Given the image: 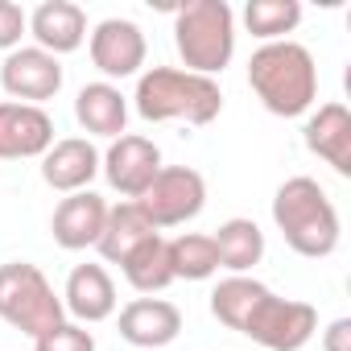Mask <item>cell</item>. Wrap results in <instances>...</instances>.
I'll return each instance as SVG.
<instances>
[{
  "instance_id": "cell-1",
  "label": "cell",
  "mask_w": 351,
  "mask_h": 351,
  "mask_svg": "<svg viewBox=\"0 0 351 351\" xmlns=\"http://www.w3.org/2000/svg\"><path fill=\"white\" fill-rule=\"evenodd\" d=\"M211 314L269 351H302L318 330V310L298 298H277L256 277H228L211 293Z\"/></svg>"
},
{
  "instance_id": "cell-2",
  "label": "cell",
  "mask_w": 351,
  "mask_h": 351,
  "mask_svg": "<svg viewBox=\"0 0 351 351\" xmlns=\"http://www.w3.org/2000/svg\"><path fill=\"white\" fill-rule=\"evenodd\" d=\"M248 87L256 91V99L265 104V112L293 120L302 112H310V104L318 99V66L314 54L302 42H265L252 58H248Z\"/></svg>"
},
{
  "instance_id": "cell-3",
  "label": "cell",
  "mask_w": 351,
  "mask_h": 351,
  "mask_svg": "<svg viewBox=\"0 0 351 351\" xmlns=\"http://www.w3.org/2000/svg\"><path fill=\"white\" fill-rule=\"evenodd\" d=\"M273 223L277 232L285 236V244L298 252V256H310V261H322L339 248V236H343V223H339V211L330 203V195L298 173V178H285L273 195Z\"/></svg>"
},
{
  "instance_id": "cell-4",
  "label": "cell",
  "mask_w": 351,
  "mask_h": 351,
  "mask_svg": "<svg viewBox=\"0 0 351 351\" xmlns=\"http://www.w3.org/2000/svg\"><path fill=\"white\" fill-rule=\"evenodd\" d=\"M136 116L149 124L161 120H186V124H211L223 112V91L207 75H191L178 66H149L136 79Z\"/></svg>"
},
{
  "instance_id": "cell-5",
  "label": "cell",
  "mask_w": 351,
  "mask_h": 351,
  "mask_svg": "<svg viewBox=\"0 0 351 351\" xmlns=\"http://www.w3.org/2000/svg\"><path fill=\"white\" fill-rule=\"evenodd\" d=\"M173 46L191 75H223L236 54V13L223 0H191L173 13Z\"/></svg>"
},
{
  "instance_id": "cell-6",
  "label": "cell",
  "mask_w": 351,
  "mask_h": 351,
  "mask_svg": "<svg viewBox=\"0 0 351 351\" xmlns=\"http://www.w3.org/2000/svg\"><path fill=\"white\" fill-rule=\"evenodd\" d=\"M0 318L13 330L38 339L46 330H54L58 322H66V310L38 265L9 261V265H0Z\"/></svg>"
},
{
  "instance_id": "cell-7",
  "label": "cell",
  "mask_w": 351,
  "mask_h": 351,
  "mask_svg": "<svg viewBox=\"0 0 351 351\" xmlns=\"http://www.w3.org/2000/svg\"><path fill=\"white\" fill-rule=\"evenodd\" d=\"M136 207L145 211V219L157 232L161 228H182L207 207V178L191 165H161L157 178L149 182V191L136 199Z\"/></svg>"
},
{
  "instance_id": "cell-8",
  "label": "cell",
  "mask_w": 351,
  "mask_h": 351,
  "mask_svg": "<svg viewBox=\"0 0 351 351\" xmlns=\"http://www.w3.org/2000/svg\"><path fill=\"white\" fill-rule=\"evenodd\" d=\"M0 87L13 95V104H34L42 108L62 91V62L38 46H17L9 50L5 66H0Z\"/></svg>"
},
{
  "instance_id": "cell-9",
  "label": "cell",
  "mask_w": 351,
  "mask_h": 351,
  "mask_svg": "<svg viewBox=\"0 0 351 351\" xmlns=\"http://www.w3.org/2000/svg\"><path fill=\"white\" fill-rule=\"evenodd\" d=\"M104 178L112 191H120L128 203H136L149 182L157 178V169H161V149L149 141V136H136V132H124L112 141V149L104 153Z\"/></svg>"
},
{
  "instance_id": "cell-10",
  "label": "cell",
  "mask_w": 351,
  "mask_h": 351,
  "mask_svg": "<svg viewBox=\"0 0 351 351\" xmlns=\"http://www.w3.org/2000/svg\"><path fill=\"white\" fill-rule=\"evenodd\" d=\"M87 50H91V62H95L108 79H128V75H136V71L145 66V54H149L141 25H136V21H124V17L99 21V25L91 29Z\"/></svg>"
},
{
  "instance_id": "cell-11",
  "label": "cell",
  "mask_w": 351,
  "mask_h": 351,
  "mask_svg": "<svg viewBox=\"0 0 351 351\" xmlns=\"http://www.w3.org/2000/svg\"><path fill=\"white\" fill-rule=\"evenodd\" d=\"M54 145V120L46 108L34 104H0V161H21V157H46Z\"/></svg>"
},
{
  "instance_id": "cell-12",
  "label": "cell",
  "mask_w": 351,
  "mask_h": 351,
  "mask_svg": "<svg viewBox=\"0 0 351 351\" xmlns=\"http://www.w3.org/2000/svg\"><path fill=\"white\" fill-rule=\"evenodd\" d=\"M116 326H120L124 343H132L141 351H157V347H169L182 335V310L165 298H136L120 310Z\"/></svg>"
},
{
  "instance_id": "cell-13",
  "label": "cell",
  "mask_w": 351,
  "mask_h": 351,
  "mask_svg": "<svg viewBox=\"0 0 351 351\" xmlns=\"http://www.w3.org/2000/svg\"><path fill=\"white\" fill-rule=\"evenodd\" d=\"M99 173V153L91 141L83 136H66V141H54L42 157V182L50 191H62V195H79L91 186V178Z\"/></svg>"
},
{
  "instance_id": "cell-14",
  "label": "cell",
  "mask_w": 351,
  "mask_h": 351,
  "mask_svg": "<svg viewBox=\"0 0 351 351\" xmlns=\"http://www.w3.org/2000/svg\"><path fill=\"white\" fill-rule=\"evenodd\" d=\"M104 219H108V203H104L95 191H79V195H66V199L54 207L50 236H54L58 248L79 252V248H91V244L99 240Z\"/></svg>"
},
{
  "instance_id": "cell-15",
  "label": "cell",
  "mask_w": 351,
  "mask_h": 351,
  "mask_svg": "<svg viewBox=\"0 0 351 351\" xmlns=\"http://www.w3.org/2000/svg\"><path fill=\"white\" fill-rule=\"evenodd\" d=\"M29 34L38 38V50L46 54H75L87 42V13L71 0H42L29 13Z\"/></svg>"
},
{
  "instance_id": "cell-16",
  "label": "cell",
  "mask_w": 351,
  "mask_h": 351,
  "mask_svg": "<svg viewBox=\"0 0 351 351\" xmlns=\"http://www.w3.org/2000/svg\"><path fill=\"white\" fill-rule=\"evenodd\" d=\"M306 149L314 157H322L335 173L351 178V112L343 104H322L310 120H306Z\"/></svg>"
},
{
  "instance_id": "cell-17",
  "label": "cell",
  "mask_w": 351,
  "mask_h": 351,
  "mask_svg": "<svg viewBox=\"0 0 351 351\" xmlns=\"http://www.w3.org/2000/svg\"><path fill=\"white\" fill-rule=\"evenodd\" d=\"M62 310L79 322H104L116 314V285L104 265H75L62 289Z\"/></svg>"
},
{
  "instance_id": "cell-18",
  "label": "cell",
  "mask_w": 351,
  "mask_h": 351,
  "mask_svg": "<svg viewBox=\"0 0 351 351\" xmlns=\"http://www.w3.org/2000/svg\"><path fill=\"white\" fill-rule=\"evenodd\" d=\"M153 236H161L149 219H145V211L136 207V203H120V207H108V219H104V232H99V240H95V248H99V256L108 261V265H124V256L128 252H136L145 240H153Z\"/></svg>"
},
{
  "instance_id": "cell-19",
  "label": "cell",
  "mask_w": 351,
  "mask_h": 351,
  "mask_svg": "<svg viewBox=\"0 0 351 351\" xmlns=\"http://www.w3.org/2000/svg\"><path fill=\"white\" fill-rule=\"evenodd\" d=\"M75 120L87 132L116 141V136H124V124H128V99L112 83H87L75 95Z\"/></svg>"
},
{
  "instance_id": "cell-20",
  "label": "cell",
  "mask_w": 351,
  "mask_h": 351,
  "mask_svg": "<svg viewBox=\"0 0 351 351\" xmlns=\"http://www.w3.org/2000/svg\"><path fill=\"white\" fill-rule=\"evenodd\" d=\"M211 240H215V252H219V269H232L236 277L256 269L261 256H265V232L252 219H244V215L219 223V232Z\"/></svg>"
},
{
  "instance_id": "cell-21",
  "label": "cell",
  "mask_w": 351,
  "mask_h": 351,
  "mask_svg": "<svg viewBox=\"0 0 351 351\" xmlns=\"http://www.w3.org/2000/svg\"><path fill=\"white\" fill-rule=\"evenodd\" d=\"M165 256H169L173 281H207V277L219 273L215 240L211 236H199V232H182V236L165 240Z\"/></svg>"
},
{
  "instance_id": "cell-22",
  "label": "cell",
  "mask_w": 351,
  "mask_h": 351,
  "mask_svg": "<svg viewBox=\"0 0 351 351\" xmlns=\"http://www.w3.org/2000/svg\"><path fill=\"white\" fill-rule=\"evenodd\" d=\"M124 281L136 289V293H161L169 281H173V273H169V256H165V240L161 236H153V240H145L136 252H128L124 256Z\"/></svg>"
},
{
  "instance_id": "cell-23",
  "label": "cell",
  "mask_w": 351,
  "mask_h": 351,
  "mask_svg": "<svg viewBox=\"0 0 351 351\" xmlns=\"http://www.w3.org/2000/svg\"><path fill=\"white\" fill-rule=\"evenodd\" d=\"M298 21H302L298 0H248L244 9V25L261 42H285V34L298 29Z\"/></svg>"
},
{
  "instance_id": "cell-24",
  "label": "cell",
  "mask_w": 351,
  "mask_h": 351,
  "mask_svg": "<svg viewBox=\"0 0 351 351\" xmlns=\"http://www.w3.org/2000/svg\"><path fill=\"white\" fill-rule=\"evenodd\" d=\"M34 351H95V335L79 322H58L54 330L34 339Z\"/></svg>"
},
{
  "instance_id": "cell-25",
  "label": "cell",
  "mask_w": 351,
  "mask_h": 351,
  "mask_svg": "<svg viewBox=\"0 0 351 351\" xmlns=\"http://www.w3.org/2000/svg\"><path fill=\"white\" fill-rule=\"evenodd\" d=\"M29 29V17L21 5H13V0H0V50H17L21 38Z\"/></svg>"
},
{
  "instance_id": "cell-26",
  "label": "cell",
  "mask_w": 351,
  "mask_h": 351,
  "mask_svg": "<svg viewBox=\"0 0 351 351\" xmlns=\"http://www.w3.org/2000/svg\"><path fill=\"white\" fill-rule=\"evenodd\" d=\"M322 351H351V318H335L322 330Z\"/></svg>"
}]
</instances>
